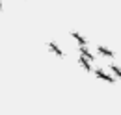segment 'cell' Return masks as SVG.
Returning <instances> with one entry per match:
<instances>
[{
    "label": "cell",
    "instance_id": "277c9868",
    "mask_svg": "<svg viewBox=\"0 0 121 115\" xmlns=\"http://www.w3.org/2000/svg\"><path fill=\"white\" fill-rule=\"evenodd\" d=\"M80 65H82L86 71H93V67L90 65V59H88V58H82V56H80Z\"/></svg>",
    "mask_w": 121,
    "mask_h": 115
},
{
    "label": "cell",
    "instance_id": "6da1fadb",
    "mask_svg": "<svg viewBox=\"0 0 121 115\" xmlns=\"http://www.w3.org/2000/svg\"><path fill=\"white\" fill-rule=\"evenodd\" d=\"M93 72H95V74H97L101 80H104V82H114V78H112V76H108V74H106L103 69H93Z\"/></svg>",
    "mask_w": 121,
    "mask_h": 115
},
{
    "label": "cell",
    "instance_id": "52a82bcc",
    "mask_svg": "<svg viewBox=\"0 0 121 115\" xmlns=\"http://www.w3.org/2000/svg\"><path fill=\"white\" fill-rule=\"evenodd\" d=\"M0 9H2V0H0Z\"/></svg>",
    "mask_w": 121,
    "mask_h": 115
},
{
    "label": "cell",
    "instance_id": "5b68a950",
    "mask_svg": "<svg viewBox=\"0 0 121 115\" xmlns=\"http://www.w3.org/2000/svg\"><path fill=\"white\" fill-rule=\"evenodd\" d=\"M73 39H75V41H76L78 45H80V46H84V45H86V39H84V37H82L80 33H76V32L73 33Z\"/></svg>",
    "mask_w": 121,
    "mask_h": 115
},
{
    "label": "cell",
    "instance_id": "7a4b0ae2",
    "mask_svg": "<svg viewBox=\"0 0 121 115\" xmlns=\"http://www.w3.org/2000/svg\"><path fill=\"white\" fill-rule=\"evenodd\" d=\"M48 48H50L54 54H58L60 58H65V52H63V50H61V48H60V46H58L56 43H50V45H48Z\"/></svg>",
    "mask_w": 121,
    "mask_h": 115
},
{
    "label": "cell",
    "instance_id": "3957f363",
    "mask_svg": "<svg viewBox=\"0 0 121 115\" xmlns=\"http://www.w3.org/2000/svg\"><path fill=\"white\" fill-rule=\"evenodd\" d=\"M99 54H103V56H106V58H114V52L112 50H108L106 46H99V50H97Z\"/></svg>",
    "mask_w": 121,
    "mask_h": 115
},
{
    "label": "cell",
    "instance_id": "8992f818",
    "mask_svg": "<svg viewBox=\"0 0 121 115\" xmlns=\"http://www.w3.org/2000/svg\"><path fill=\"white\" fill-rule=\"evenodd\" d=\"M110 69H112V71L116 72V76H119V69H117V67H116V65H110Z\"/></svg>",
    "mask_w": 121,
    "mask_h": 115
}]
</instances>
